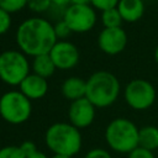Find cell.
<instances>
[{
	"instance_id": "cell-1",
	"label": "cell",
	"mask_w": 158,
	"mask_h": 158,
	"mask_svg": "<svg viewBox=\"0 0 158 158\" xmlns=\"http://www.w3.org/2000/svg\"><path fill=\"white\" fill-rule=\"evenodd\" d=\"M15 40L19 49L32 58L48 54L58 41L54 25L40 16L23 20L16 30Z\"/></svg>"
},
{
	"instance_id": "cell-2",
	"label": "cell",
	"mask_w": 158,
	"mask_h": 158,
	"mask_svg": "<svg viewBox=\"0 0 158 158\" xmlns=\"http://www.w3.org/2000/svg\"><path fill=\"white\" fill-rule=\"evenodd\" d=\"M121 85L117 77L107 70L93 73L86 79L85 98L95 107H107L112 105L120 95Z\"/></svg>"
},
{
	"instance_id": "cell-3",
	"label": "cell",
	"mask_w": 158,
	"mask_h": 158,
	"mask_svg": "<svg viewBox=\"0 0 158 158\" xmlns=\"http://www.w3.org/2000/svg\"><path fill=\"white\" fill-rule=\"evenodd\" d=\"M44 142L54 154L73 157L81 148V135L72 123L56 122L47 128Z\"/></svg>"
},
{
	"instance_id": "cell-4",
	"label": "cell",
	"mask_w": 158,
	"mask_h": 158,
	"mask_svg": "<svg viewBox=\"0 0 158 158\" xmlns=\"http://www.w3.org/2000/svg\"><path fill=\"white\" fill-rule=\"evenodd\" d=\"M139 128L128 118H114L105 130V139L109 147L118 153H130L138 147Z\"/></svg>"
},
{
	"instance_id": "cell-5",
	"label": "cell",
	"mask_w": 158,
	"mask_h": 158,
	"mask_svg": "<svg viewBox=\"0 0 158 158\" xmlns=\"http://www.w3.org/2000/svg\"><path fill=\"white\" fill-rule=\"evenodd\" d=\"M30 74V62L25 53L7 49L0 53V79L11 86L20 85Z\"/></svg>"
},
{
	"instance_id": "cell-6",
	"label": "cell",
	"mask_w": 158,
	"mask_h": 158,
	"mask_svg": "<svg viewBox=\"0 0 158 158\" xmlns=\"http://www.w3.org/2000/svg\"><path fill=\"white\" fill-rule=\"evenodd\" d=\"M32 112L31 100L20 90H10L0 98V116L11 125L26 122Z\"/></svg>"
},
{
	"instance_id": "cell-7",
	"label": "cell",
	"mask_w": 158,
	"mask_h": 158,
	"mask_svg": "<svg viewBox=\"0 0 158 158\" xmlns=\"http://www.w3.org/2000/svg\"><path fill=\"white\" fill-rule=\"evenodd\" d=\"M156 88L146 79L136 78L127 83L123 90V98L126 104L137 111L149 109L156 101Z\"/></svg>"
},
{
	"instance_id": "cell-8",
	"label": "cell",
	"mask_w": 158,
	"mask_h": 158,
	"mask_svg": "<svg viewBox=\"0 0 158 158\" xmlns=\"http://www.w3.org/2000/svg\"><path fill=\"white\" fill-rule=\"evenodd\" d=\"M96 11L91 5L70 4L63 10L62 20L73 33H85L93 30L96 23Z\"/></svg>"
},
{
	"instance_id": "cell-9",
	"label": "cell",
	"mask_w": 158,
	"mask_h": 158,
	"mask_svg": "<svg viewBox=\"0 0 158 158\" xmlns=\"http://www.w3.org/2000/svg\"><path fill=\"white\" fill-rule=\"evenodd\" d=\"M127 33L122 27L102 28L98 36V46L105 54L116 56L125 51L127 46Z\"/></svg>"
},
{
	"instance_id": "cell-10",
	"label": "cell",
	"mask_w": 158,
	"mask_h": 158,
	"mask_svg": "<svg viewBox=\"0 0 158 158\" xmlns=\"http://www.w3.org/2000/svg\"><path fill=\"white\" fill-rule=\"evenodd\" d=\"M49 56L57 67L60 70H68L75 67L79 63L80 53L78 47L69 41H57L53 48L49 52Z\"/></svg>"
},
{
	"instance_id": "cell-11",
	"label": "cell",
	"mask_w": 158,
	"mask_h": 158,
	"mask_svg": "<svg viewBox=\"0 0 158 158\" xmlns=\"http://www.w3.org/2000/svg\"><path fill=\"white\" fill-rule=\"evenodd\" d=\"M95 109L96 107L86 98L72 101L68 109L69 123L79 130L90 126L95 118Z\"/></svg>"
},
{
	"instance_id": "cell-12",
	"label": "cell",
	"mask_w": 158,
	"mask_h": 158,
	"mask_svg": "<svg viewBox=\"0 0 158 158\" xmlns=\"http://www.w3.org/2000/svg\"><path fill=\"white\" fill-rule=\"evenodd\" d=\"M19 86H20V91L30 100L42 99L48 91L47 79H44L35 73H30Z\"/></svg>"
},
{
	"instance_id": "cell-13",
	"label": "cell",
	"mask_w": 158,
	"mask_h": 158,
	"mask_svg": "<svg viewBox=\"0 0 158 158\" xmlns=\"http://www.w3.org/2000/svg\"><path fill=\"white\" fill-rule=\"evenodd\" d=\"M117 10L123 22L133 23L142 19L144 14V2L143 0H120Z\"/></svg>"
},
{
	"instance_id": "cell-14",
	"label": "cell",
	"mask_w": 158,
	"mask_h": 158,
	"mask_svg": "<svg viewBox=\"0 0 158 158\" xmlns=\"http://www.w3.org/2000/svg\"><path fill=\"white\" fill-rule=\"evenodd\" d=\"M62 94L63 96L72 101H75L78 99L85 98L86 94V80H84L80 77H69L67 78L62 84Z\"/></svg>"
},
{
	"instance_id": "cell-15",
	"label": "cell",
	"mask_w": 158,
	"mask_h": 158,
	"mask_svg": "<svg viewBox=\"0 0 158 158\" xmlns=\"http://www.w3.org/2000/svg\"><path fill=\"white\" fill-rule=\"evenodd\" d=\"M31 68H32V73H35V74L44 78V79H48L49 77H52L57 69L49 53L33 57Z\"/></svg>"
},
{
	"instance_id": "cell-16",
	"label": "cell",
	"mask_w": 158,
	"mask_h": 158,
	"mask_svg": "<svg viewBox=\"0 0 158 158\" xmlns=\"http://www.w3.org/2000/svg\"><path fill=\"white\" fill-rule=\"evenodd\" d=\"M138 147L148 149L151 152L156 151L158 148V127L148 125L139 128Z\"/></svg>"
},
{
	"instance_id": "cell-17",
	"label": "cell",
	"mask_w": 158,
	"mask_h": 158,
	"mask_svg": "<svg viewBox=\"0 0 158 158\" xmlns=\"http://www.w3.org/2000/svg\"><path fill=\"white\" fill-rule=\"evenodd\" d=\"M123 20L117 10V7L109 9L101 12V23L104 28H115V27H121Z\"/></svg>"
},
{
	"instance_id": "cell-18",
	"label": "cell",
	"mask_w": 158,
	"mask_h": 158,
	"mask_svg": "<svg viewBox=\"0 0 158 158\" xmlns=\"http://www.w3.org/2000/svg\"><path fill=\"white\" fill-rule=\"evenodd\" d=\"M27 4L28 0H0V7L10 14L21 11L27 6Z\"/></svg>"
},
{
	"instance_id": "cell-19",
	"label": "cell",
	"mask_w": 158,
	"mask_h": 158,
	"mask_svg": "<svg viewBox=\"0 0 158 158\" xmlns=\"http://www.w3.org/2000/svg\"><path fill=\"white\" fill-rule=\"evenodd\" d=\"M53 5H52L51 0H28V4H27V7L32 12H36V14L46 12Z\"/></svg>"
},
{
	"instance_id": "cell-20",
	"label": "cell",
	"mask_w": 158,
	"mask_h": 158,
	"mask_svg": "<svg viewBox=\"0 0 158 158\" xmlns=\"http://www.w3.org/2000/svg\"><path fill=\"white\" fill-rule=\"evenodd\" d=\"M0 158H26L20 146H6L0 149Z\"/></svg>"
},
{
	"instance_id": "cell-21",
	"label": "cell",
	"mask_w": 158,
	"mask_h": 158,
	"mask_svg": "<svg viewBox=\"0 0 158 158\" xmlns=\"http://www.w3.org/2000/svg\"><path fill=\"white\" fill-rule=\"evenodd\" d=\"M54 32H56V36L58 38V41H63L65 40L70 33H73L70 31V28L68 27V25L60 19L58 20L56 23H54Z\"/></svg>"
},
{
	"instance_id": "cell-22",
	"label": "cell",
	"mask_w": 158,
	"mask_h": 158,
	"mask_svg": "<svg viewBox=\"0 0 158 158\" xmlns=\"http://www.w3.org/2000/svg\"><path fill=\"white\" fill-rule=\"evenodd\" d=\"M118 1H120V0H90V5H91L94 9L100 10V11L102 12V11H105V10L117 7Z\"/></svg>"
},
{
	"instance_id": "cell-23",
	"label": "cell",
	"mask_w": 158,
	"mask_h": 158,
	"mask_svg": "<svg viewBox=\"0 0 158 158\" xmlns=\"http://www.w3.org/2000/svg\"><path fill=\"white\" fill-rule=\"evenodd\" d=\"M11 27V14L0 7V36L6 33Z\"/></svg>"
},
{
	"instance_id": "cell-24",
	"label": "cell",
	"mask_w": 158,
	"mask_h": 158,
	"mask_svg": "<svg viewBox=\"0 0 158 158\" xmlns=\"http://www.w3.org/2000/svg\"><path fill=\"white\" fill-rule=\"evenodd\" d=\"M127 158H156V157H154L153 152L144 149V148H141V147H137L136 149H133L132 152L128 153Z\"/></svg>"
},
{
	"instance_id": "cell-25",
	"label": "cell",
	"mask_w": 158,
	"mask_h": 158,
	"mask_svg": "<svg viewBox=\"0 0 158 158\" xmlns=\"http://www.w3.org/2000/svg\"><path fill=\"white\" fill-rule=\"evenodd\" d=\"M84 158H112V157L107 151L102 148H94V149H90Z\"/></svg>"
},
{
	"instance_id": "cell-26",
	"label": "cell",
	"mask_w": 158,
	"mask_h": 158,
	"mask_svg": "<svg viewBox=\"0 0 158 158\" xmlns=\"http://www.w3.org/2000/svg\"><path fill=\"white\" fill-rule=\"evenodd\" d=\"M20 148H21L22 153L25 154V157H28V156H31L32 153H35L36 151H38L37 147H36V144H35L32 141H25V142H22V143L20 144Z\"/></svg>"
},
{
	"instance_id": "cell-27",
	"label": "cell",
	"mask_w": 158,
	"mask_h": 158,
	"mask_svg": "<svg viewBox=\"0 0 158 158\" xmlns=\"http://www.w3.org/2000/svg\"><path fill=\"white\" fill-rule=\"evenodd\" d=\"M52 5L56 7H60V9H65L67 6H69L72 4V0H51Z\"/></svg>"
},
{
	"instance_id": "cell-28",
	"label": "cell",
	"mask_w": 158,
	"mask_h": 158,
	"mask_svg": "<svg viewBox=\"0 0 158 158\" xmlns=\"http://www.w3.org/2000/svg\"><path fill=\"white\" fill-rule=\"evenodd\" d=\"M26 158H48L43 152H40V151H36L35 153H32L31 156L26 157Z\"/></svg>"
},
{
	"instance_id": "cell-29",
	"label": "cell",
	"mask_w": 158,
	"mask_h": 158,
	"mask_svg": "<svg viewBox=\"0 0 158 158\" xmlns=\"http://www.w3.org/2000/svg\"><path fill=\"white\" fill-rule=\"evenodd\" d=\"M73 5H90V0H72Z\"/></svg>"
},
{
	"instance_id": "cell-30",
	"label": "cell",
	"mask_w": 158,
	"mask_h": 158,
	"mask_svg": "<svg viewBox=\"0 0 158 158\" xmlns=\"http://www.w3.org/2000/svg\"><path fill=\"white\" fill-rule=\"evenodd\" d=\"M153 58H154L156 63L158 64V46L156 47V49H154V52H153Z\"/></svg>"
},
{
	"instance_id": "cell-31",
	"label": "cell",
	"mask_w": 158,
	"mask_h": 158,
	"mask_svg": "<svg viewBox=\"0 0 158 158\" xmlns=\"http://www.w3.org/2000/svg\"><path fill=\"white\" fill-rule=\"evenodd\" d=\"M52 158H72L69 156H63V154H53Z\"/></svg>"
},
{
	"instance_id": "cell-32",
	"label": "cell",
	"mask_w": 158,
	"mask_h": 158,
	"mask_svg": "<svg viewBox=\"0 0 158 158\" xmlns=\"http://www.w3.org/2000/svg\"><path fill=\"white\" fill-rule=\"evenodd\" d=\"M157 1H158V0H157Z\"/></svg>"
}]
</instances>
